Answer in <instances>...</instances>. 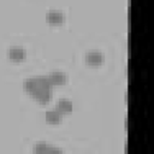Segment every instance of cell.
<instances>
[{"mask_svg": "<svg viewBox=\"0 0 154 154\" xmlns=\"http://www.w3.org/2000/svg\"><path fill=\"white\" fill-rule=\"evenodd\" d=\"M57 109L60 113H70L72 111V102L67 99H60L57 102Z\"/></svg>", "mask_w": 154, "mask_h": 154, "instance_id": "obj_8", "label": "cell"}, {"mask_svg": "<svg viewBox=\"0 0 154 154\" xmlns=\"http://www.w3.org/2000/svg\"><path fill=\"white\" fill-rule=\"evenodd\" d=\"M7 57L13 61H20L25 58V51L22 47H11L7 51Z\"/></svg>", "mask_w": 154, "mask_h": 154, "instance_id": "obj_4", "label": "cell"}, {"mask_svg": "<svg viewBox=\"0 0 154 154\" xmlns=\"http://www.w3.org/2000/svg\"><path fill=\"white\" fill-rule=\"evenodd\" d=\"M34 152H38V153H60L61 150L58 149V148H54L52 146H49L48 143L46 142H37L35 144V148H34Z\"/></svg>", "mask_w": 154, "mask_h": 154, "instance_id": "obj_5", "label": "cell"}, {"mask_svg": "<svg viewBox=\"0 0 154 154\" xmlns=\"http://www.w3.org/2000/svg\"><path fill=\"white\" fill-rule=\"evenodd\" d=\"M85 61L91 66H97L103 61V55L97 51H91V52L87 53Z\"/></svg>", "mask_w": 154, "mask_h": 154, "instance_id": "obj_2", "label": "cell"}, {"mask_svg": "<svg viewBox=\"0 0 154 154\" xmlns=\"http://www.w3.org/2000/svg\"><path fill=\"white\" fill-rule=\"evenodd\" d=\"M52 83L46 76H36L26 78L23 82L24 90L30 94L40 103H47L52 96Z\"/></svg>", "mask_w": 154, "mask_h": 154, "instance_id": "obj_1", "label": "cell"}, {"mask_svg": "<svg viewBox=\"0 0 154 154\" xmlns=\"http://www.w3.org/2000/svg\"><path fill=\"white\" fill-rule=\"evenodd\" d=\"M46 20L51 24H60L64 22V14L58 11H51L46 14Z\"/></svg>", "mask_w": 154, "mask_h": 154, "instance_id": "obj_6", "label": "cell"}, {"mask_svg": "<svg viewBox=\"0 0 154 154\" xmlns=\"http://www.w3.org/2000/svg\"><path fill=\"white\" fill-rule=\"evenodd\" d=\"M48 79L49 82L52 83V85H61V84H65L66 83V75L64 72H60V71H53L48 75Z\"/></svg>", "mask_w": 154, "mask_h": 154, "instance_id": "obj_3", "label": "cell"}, {"mask_svg": "<svg viewBox=\"0 0 154 154\" xmlns=\"http://www.w3.org/2000/svg\"><path fill=\"white\" fill-rule=\"evenodd\" d=\"M46 120L49 124H58L61 120V113L58 109H51L46 112Z\"/></svg>", "mask_w": 154, "mask_h": 154, "instance_id": "obj_7", "label": "cell"}]
</instances>
